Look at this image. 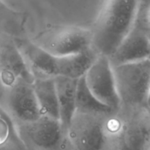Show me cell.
Listing matches in <instances>:
<instances>
[{
    "instance_id": "5b68a950",
    "label": "cell",
    "mask_w": 150,
    "mask_h": 150,
    "mask_svg": "<svg viewBox=\"0 0 150 150\" xmlns=\"http://www.w3.org/2000/svg\"><path fill=\"white\" fill-rule=\"evenodd\" d=\"M34 42L55 57L73 55L93 48L92 31L74 26L52 29Z\"/></svg>"
},
{
    "instance_id": "277c9868",
    "label": "cell",
    "mask_w": 150,
    "mask_h": 150,
    "mask_svg": "<svg viewBox=\"0 0 150 150\" xmlns=\"http://www.w3.org/2000/svg\"><path fill=\"white\" fill-rule=\"evenodd\" d=\"M17 127L26 150H67V132L59 120L41 116Z\"/></svg>"
},
{
    "instance_id": "8992f818",
    "label": "cell",
    "mask_w": 150,
    "mask_h": 150,
    "mask_svg": "<svg viewBox=\"0 0 150 150\" xmlns=\"http://www.w3.org/2000/svg\"><path fill=\"white\" fill-rule=\"evenodd\" d=\"M88 89L98 101L118 111L121 101L117 92L113 67L109 58L100 55L84 76Z\"/></svg>"
},
{
    "instance_id": "9c48e42d",
    "label": "cell",
    "mask_w": 150,
    "mask_h": 150,
    "mask_svg": "<svg viewBox=\"0 0 150 150\" xmlns=\"http://www.w3.org/2000/svg\"><path fill=\"white\" fill-rule=\"evenodd\" d=\"M35 79L15 42L0 47V83L7 90L21 82L33 83Z\"/></svg>"
},
{
    "instance_id": "9a60e30c",
    "label": "cell",
    "mask_w": 150,
    "mask_h": 150,
    "mask_svg": "<svg viewBox=\"0 0 150 150\" xmlns=\"http://www.w3.org/2000/svg\"><path fill=\"white\" fill-rule=\"evenodd\" d=\"M0 150H26L16 123L0 105Z\"/></svg>"
},
{
    "instance_id": "ac0fdd59",
    "label": "cell",
    "mask_w": 150,
    "mask_h": 150,
    "mask_svg": "<svg viewBox=\"0 0 150 150\" xmlns=\"http://www.w3.org/2000/svg\"><path fill=\"white\" fill-rule=\"evenodd\" d=\"M148 106H150V86L149 90V95H148Z\"/></svg>"
},
{
    "instance_id": "30bf717a",
    "label": "cell",
    "mask_w": 150,
    "mask_h": 150,
    "mask_svg": "<svg viewBox=\"0 0 150 150\" xmlns=\"http://www.w3.org/2000/svg\"><path fill=\"white\" fill-rule=\"evenodd\" d=\"M15 43L35 79L57 76V58L55 57L32 41L18 40Z\"/></svg>"
},
{
    "instance_id": "5bb4252c",
    "label": "cell",
    "mask_w": 150,
    "mask_h": 150,
    "mask_svg": "<svg viewBox=\"0 0 150 150\" xmlns=\"http://www.w3.org/2000/svg\"><path fill=\"white\" fill-rule=\"evenodd\" d=\"M33 87L41 116L60 121L54 78L36 79L33 83Z\"/></svg>"
},
{
    "instance_id": "52a82bcc",
    "label": "cell",
    "mask_w": 150,
    "mask_h": 150,
    "mask_svg": "<svg viewBox=\"0 0 150 150\" xmlns=\"http://www.w3.org/2000/svg\"><path fill=\"white\" fill-rule=\"evenodd\" d=\"M129 117L123 118L117 150H150V108H130Z\"/></svg>"
},
{
    "instance_id": "4fadbf2b",
    "label": "cell",
    "mask_w": 150,
    "mask_h": 150,
    "mask_svg": "<svg viewBox=\"0 0 150 150\" xmlns=\"http://www.w3.org/2000/svg\"><path fill=\"white\" fill-rule=\"evenodd\" d=\"M99 56L98 52L92 48L79 54L56 57L57 76L80 79L86 75Z\"/></svg>"
},
{
    "instance_id": "ba28073f",
    "label": "cell",
    "mask_w": 150,
    "mask_h": 150,
    "mask_svg": "<svg viewBox=\"0 0 150 150\" xmlns=\"http://www.w3.org/2000/svg\"><path fill=\"white\" fill-rule=\"evenodd\" d=\"M7 91L6 111L17 125L29 124L41 117L33 83L21 82Z\"/></svg>"
},
{
    "instance_id": "e0dca14e",
    "label": "cell",
    "mask_w": 150,
    "mask_h": 150,
    "mask_svg": "<svg viewBox=\"0 0 150 150\" xmlns=\"http://www.w3.org/2000/svg\"><path fill=\"white\" fill-rule=\"evenodd\" d=\"M136 24L145 32L150 40V1H140Z\"/></svg>"
},
{
    "instance_id": "2e32d148",
    "label": "cell",
    "mask_w": 150,
    "mask_h": 150,
    "mask_svg": "<svg viewBox=\"0 0 150 150\" xmlns=\"http://www.w3.org/2000/svg\"><path fill=\"white\" fill-rule=\"evenodd\" d=\"M76 111L87 113H108L114 111L93 96L88 89L84 76L79 80L76 97Z\"/></svg>"
},
{
    "instance_id": "7c38bea8",
    "label": "cell",
    "mask_w": 150,
    "mask_h": 150,
    "mask_svg": "<svg viewBox=\"0 0 150 150\" xmlns=\"http://www.w3.org/2000/svg\"><path fill=\"white\" fill-rule=\"evenodd\" d=\"M79 79H71L62 76L54 78L59 120L67 132L76 112V97Z\"/></svg>"
},
{
    "instance_id": "7a4b0ae2",
    "label": "cell",
    "mask_w": 150,
    "mask_h": 150,
    "mask_svg": "<svg viewBox=\"0 0 150 150\" xmlns=\"http://www.w3.org/2000/svg\"><path fill=\"white\" fill-rule=\"evenodd\" d=\"M119 111V110H118ZM76 111L67 131L71 150H117L123 120L117 113Z\"/></svg>"
},
{
    "instance_id": "3957f363",
    "label": "cell",
    "mask_w": 150,
    "mask_h": 150,
    "mask_svg": "<svg viewBox=\"0 0 150 150\" xmlns=\"http://www.w3.org/2000/svg\"><path fill=\"white\" fill-rule=\"evenodd\" d=\"M121 106H148L150 59L112 66Z\"/></svg>"
},
{
    "instance_id": "6da1fadb",
    "label": "cell",
    "mask_w": 150,
    "mask_h": 150,
    "mask_svg": "<svg viewBox=\"0 0 150 150\" xmlns=\"http://www.w3.org/2000/svg\"><path fill=\"white\" fill-rule=\"evenodd\" d=\"M139 1L110 0L103 3L92 31V47L99 55L110 57L133 29Z\"/></svg>"
},
{
    "instance_id": "8fae6325",
    "label": "cell",
    "mask_w": 150,
    "mask_h": 150,
    "mask_svg": "<svg viewBox=\"0 0 150 150\" xmlns=\"http://www.w3.org/2000/svg\"><path fill=\"white\" fill-rule=\"evenodd\" d=\"M112 66L135 62L150 58V40L145 32L135 26L117 51L108 57Z\"/></svg>"
},
{
    "instance_id": "d6986e66",
    "label": "cell",
    "mask_w": 150,
    "mask_h": 150,
    "mask_svg": "<svg viewBox=\"0 0 150 150\" xmlns=\"http://www.w3.org/2000/svg\"><path fill=\"white\" fill-rule=\"evenodd\" d=\"M149 108H150V106H149Z\"/></svg>"
}]
</instances>
